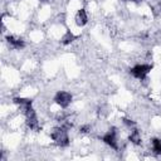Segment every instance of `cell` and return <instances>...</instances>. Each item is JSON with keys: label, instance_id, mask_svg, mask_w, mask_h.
Listing matches in <instances>:
<instances>
[{"label": "cell", "instance_id": "obj_1", "mask_svg": "<svg viewBox=\"0 0 161 161\" xmlns=\"http://www.w3.org/2000/svg\"><path fill=\"white\" fill-rule=\"evenodd\" d=\"M57 106H59L60 108L63 109H67L70 107V104L73 103V94L70 91H57L53 96V99H52Z\"/></svg>", "mask_w": 161, "mask_h": 161}, {"label": "cell", "instance_id": "obj_2", "mask_svg": "<svg viewBox=\"0 0 161 161\" xmlns=\"http://www.w3.org/2000/svg\"><path fill=\"white\" fill-rule=\"evenodd\" d=\"M89 20H91V15H89V11L86 9V6H82L74 11V16H73L74 26H77L79 29L84 28L89 23Z\"/></svg>", "mask_w": 161, "mask_h": 161}]
</instances>
